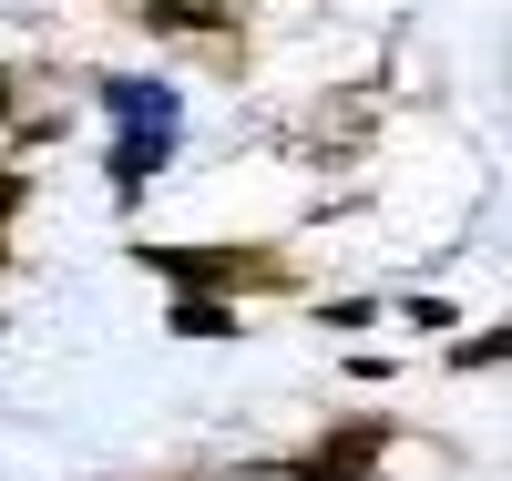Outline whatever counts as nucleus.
<instances>
[{
    "mask_svg": "<svg viewBox=\"0 0 512 481\" xmlns=\"http://www.w3.org/2000/svg\"><path fill=\"white\" fill-rule=\"evenodd\" d=\"M144 267L175 277L185 297L195 287H287V256H267V246H144Z\"/></svg>",
    "mask_w": 512,
    "mask_h": 481,
    "instance_id": "f03ea898",
    "label": "nucleus"
},
{
    "mask_svg": "<svg viewBox=\"0 0 512 481\" xmlns=\"http://www.w3.org/2000/svg\"><path fill=\"white\" fill-rule=\"evenodd\" d=\"M175 328H185V338H226V328H236V308H216V297L195 287V297H175Z\"/></svg>",
    "mask_w": 512,
    "mask_h": 481,
    "instance_id": "20e7f679",
    "label": "nucleus"
},
{
    "mask_svg": "<svg viewBox=\"0 0 512 481\" xmlns=\"http://www.w3.org/2000/svg\"><path fill=\"white\" fill-rule=\"evenodd\" d=\"M379 461H390V420H349V430H328V441L287 451L277 481H369Z\"/></svg>",
    "mask_w": 512,
    "mask_h": 481,
    "instance_id": "7ed1b4c3",
    "label": "nucleus"
},
{
    "mask_svg": "<svg viewBox=\"0 0 512 481\" xmlns=\"http://www.w3.org/2000/svg\"><path fill=\"white\" fill-rule=\"evenodd\" d=\"M21 205H31V174L0 154V267H11V215H21Z\"/></svg>",
    "mask_w": 512,
    "mask_h": 481,
    "instance_id": "39448f33",
    "label": "nucleus"
},
{
    "mask_svg": "<svg viewBox=\"0 0 512 481\" xmlns=\"http://www.w3.org/2000/svg\"><path fill=\"white\" fill-rule=\"evenodd\" d=\"M103 103H113V195L134 205L154 174H164V154H175V93L164 82H103Z\"/></svg>",
    "mask_w": 512,
    "mask_h": 481,
    "instance_id": "f257e3e1",
    "label": "nucleus"
}]
</instances>
